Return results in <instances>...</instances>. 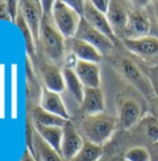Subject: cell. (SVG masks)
Wrapping results in <instances>:
<instances>
[{
	"label": "cell",
	"mask_w": 158,
	"mask_h": 161,
	"mask_svg": "<svg viewBox=\"0 0 158 161\" xmlns=\"http://www.w3.org/2000/svg\"><path fill=\"white\" fill-rule=\"evenodd\" d=\"M106 61L118 75L127 80L138 93L147 101H155L157 94L152 86V82L145 73L142 67L129 56L122 53L113 52L110 56L105 57Z\"/></svg>",
	"instance_id": "obj_1"
},
{
	"label": "cell",
	"mask_w": 158,
	"mask_h": 161,
	"mask_svg": "<svg viewBox=\"0 0 158 161\" xmlns=\"http://www.w3.org/2000/svg\"><path fill=\"white\" fill-rule=\"evenodd\" d=\"M40 52L43 53L53 63L63 67L66 56V39L57 29L52 15L43 14L41 30H40L39 45Z\"/></svg>",
	"instance_id": "obj_2"
},
{
	"label": "cell",
	"mask_w": 158,
	"mask_h": 161,
	"mask_svg": "<svg viewBox=\"0 0 158 161\" xmlns=\"http://www.w3.org/2000/svg\"><path fill=\"white\" fill-rule=\"evenodd\" d=\"M118 128L115 117L101 113L94 115H83L79 124V133L84 140L90 141L95 145L104 146L110 140Z\"/></svg>",
	"instance_id": "obj_3"
},
{
	"label": "cell",
	"mask_w": 158,
	"mask_h": 161,
	"mask_svg": "<svg viewBox=\"0 0 158 161\" xmlns=\"http://www.w3.org/2000/svg\"><path fill=\"white\" fill-rule=\"evenodd\" d=\"M118 126L121 130H131L142 120L143 105L132 88H126L116 97Z\"/></svg>",
	"instance_id": "obj_4"
},
{
	"label": "cell",
	"mask_w": 158,
	"mask_h": 161,
	"mask_svg": "<svg viewBox=\"0 0 158 161\" xmlns=\"http://www.w3.org/2000/svg\"><path fill=\"white\" fill-rule=\"evenodd\" d=\"M39 56L35 61H31L34 67L37 68L40 77L42 80V84L45 88L61 93L66 89L64 84V77L62 72V67L53 63L51 60H48L43 53L39 52Z\"/></svg>",
	"instance_id": "obj_5"
},
{
	"label": "cell",
	"mask_w": 158,
	"mask_h": 161,
	"mask_svg": "<svg viewBox=\"0 0 158 161\" xmlns=\"http://www.w3.org/2000/svg\"><path fill=\"white\" fill-rule=\"evenodd\" d=\"M52 18L59 32L66 40L76 36L79 21L82 18L69 5H67L64 0H55Z\"/></svg>",
	"instance_id": "obj_6"
},
{
	"label": "cell",
	"mask_w": 158,
	"mask_h": 161,
	"mask_svg": "<svg viewBox=\"0 0 158 161\" xmlns=\"http://www.w3.org/2000/svg\"><path fill=\"white\" fill-rule=\"evenodd\" d=\"M74 37L85 41V42L90 43L92 46H94L104 56V58L110 56L116 48V45L113 41L109 37H106L105 35H103L95 27H93L84 18H82L79 21L78 29H77Z\"/></svg>",
	"instance_id": "obj_7"
},
{
	"label": "cell",
	"mask_w": 158,
	"mask_h": 161,
	"mask_svg": "<svg viewBox=\"0 0 158 161\" xmlns=\"http://www.w3.org/2000/svg\"><path fill=\"white\" fill-rule=\"evenodd\" d=\"M150 32H151V20L147 13L143 10V8L132 5V8L129 9V21L121 40L142 39L150 36Z\"/></svg>",
	"instance_id": "obj_8"
},
{
	"label": "cell",
	"mask_w": 158,
	"mask_h": 161,
	"mask_svg": "<svg viewBox=\"0 0 158 161\" xmlns=\"http://www.w3.org/2000/svg\"><path fill=\"white\" fill-rule=\"evenodd\" d=\"M122 46L131 53L141 57L146 62L158 63V37L157 36H146L136 40H121Z\"/></svg>",
	"instance_id": "obj_9"
},
{
	"label": "cell",
	"mask_w": 158,
	"mask_h": 161,
	"mask_svg": "<svg viewBox=\"0 0 158 161\" xmlns=\"http://www.w3.org/2000/svg\"><path fill=\"white\" fill-rule=\"evenodd\" d=\"M84 138L79 133L77 126L69 120L63 126V136L61 141V156L64 161H71L83 147Z\"/></svg>",
	"instance_id": "obj_10"
},
{
	"label": "cell",
	"mask_w": 158,
	"mask_h": 161,
	"mask_svg": "<svg viewBox=\"0 0 158 161\" xmlns=\"http://www.w3.org/2000/svg\"><path fill=\"white\" fill-rule=\"evenodd\" d=\"M20 4V11L26 21L27 26L30 27L32 36L35 39L36 46L39 45L40 41V30H41V22L43 18L41 1L36 0H21Z\"/></svg>",
	"instance_id": "obj_11"
},
{
	"label": "cell",
	"mask_w": 158,
	"mask_h": 161,
	"mask_svg": "<svg viewBox=\"0 0 158 161\" xmlns=\"http://www.w3.org/2000/svg\"><path fill=\"white\" fill-rule=\"evenodd\" d=\"M83 18L88 21L93 27H95L98 31H100L103 35L109 37L116 46H118L121 43V41L118 39V36L114 34L106 15L101 14L100 11H98L94 8L92 0H87L85 1V9H84V16Z\"/></svg>",
	"instance_id": "obj_12"
},
{
	"label": "cell",
	"mask_w": 158,
	"mask_h": 161,
	"mask_svg": "<svg viewBox=\"0 0 158 161\" xmlns=\"http://www.w3.org/2000/svg\"><path fill=\"white\" fill-rule=\"evenodd\" d=\"M66 53H71L77 57L79 61H88L100 63L104 61V56L90 43L77 37H71L66 40Z\"/></svg>",
	"instance_id": "obj_13"
},
{
	"label": "cell",
	"mask_w": 158,
	"mask_h": 161,
	"mask_svg": "<svg viewBox=\"0 0 158 161\" xmlns=\"http://www.w3.org/2000/svg\"><path fill=\"white\" fill-rule=\"evenodd\" d=\"M125 4L126 3H124V1L111 0L109 11L106 14V18L110 22V26H111L114 34L118 36V40H121L124 31L127 26V21H129V6Z\"/></svg>",
	"instance_id": "obj_14"
},
{
	"label": "cell",
	"mask_w": 158,
	"mask_h": 161,
	"mask_svg": "<svg viewBox=\"0 0 158 161\" xmlns=\"http://www.w3.org/2000/svg\"><path fill=\"white\" fill-rule=\"evenodd\" d=\"M80 112L85 115L105 113V99L101 88L84 87V96L80 103Z\"/></svg>",
	"instance_id": "obj_15"
},
{
	"label": "cell",
	"mask_w": 158,
	"mask_h": 161,
	"mask_svg": "<svg viewBox=\"0 0 158 161\" xmlns=\"http://www.w3.org/2000/svg\"><path fill=\"white\" fill-rule=\"evenodd\" d=\"M74 71L84 87L89 88H100L101 76H100V64L88 61L77 62Z\"/></svg>",
	"instance_id": "obj_16"
},
{
	"label": "cell",
	"mask_w": 158,
	"mask_h": 161,
	"mask_svg": "<svg viewBox=\"0 0 158 161\" xmlns=\"http://www.w3.org/2000/svg\"><path fill=\"white\" fill-rule=\"evenodd\" d=\"M40 107L45 109L48 113H52L55 115H58L61 118H64L67 120H71V115L67 110V107L62 99L61 94L57 92L50 91L43 87L41 99H40Z\"/></svg>",
	"instance_id": "obj_17"
},
{
	"label": "cell",
	"mask_w": 158,
	"mask_h": 161,
	"mask_svg": "<svg viewBox=\"0 0 158 161\" xmlns=\"http://www.w3.org/2000/svg\"><path fill=\"white\" fill-rule=\"evenodd\" d=\"M27 149L37 161H64L58 151H56L50 144H47L40 136L35 128L32 133V146Z\"/></svg>",
	"instance_id": "obj_18"
},
{
	"label": "cell",
	"mask_w": 158,
	"mask_h": 161,
	"mask_svg": "<svg viewBox=\"0 0 158 161\" xmlns=\"http://www.w3.org/2000/svg\"><path fill=\"white\" fill-rule=\"evenodd\" d=\"M30 118L34 124L43 125V126H59L63 128L69 120L61 118L58 115H55L52 113L46 112L42 109L39 104H31L30 105Z\"/></svg>",
	"instance_id": "obj_19"
},
{
	"label": "cell",
	"mask_w": 158,
	"mask_h": 161,
	"mask_svg": "<svg viewBox=\"0 0 158 161\" xmlns=\"http://www.w3.org/2000/svg\"><path fill=\"white\" fill-rule=\"evenodd\" d=\"M62 72H63V77H64L66 89L80 104L83 101V96H84V86L82 84L80 80L78 78L76 71L69 67H62Z\"/></svg>",
	"instance_id": "obj_20"
},
{
	"label": "cell",
	"mask_w": 158,
	"mask_h": 161,
	"mask_svg": "<svg viewBox=\"0 0 158 161\" xmlns=\"http://www.w3.org/2000/svg\"><path fill=\"white\" fill-rule=\"evenodd\" d=\"M135 130L151 144L158 142V119L155 115H146L135 126Z\"/></svg>",
	"instance_id": "obj_21"
},
{
	"label": "cell",
	"mask_w": 158,
	"mask_h": 161,
	"mask_svg": "<svg viewBox=\"0 0 158 161\" xmlns=\"http://www.w3.org/2000/svg\"><path fill=\"white\" fill-rule=\"evenodd\" d=\"M34 124V123H32ZM35 130L39 133V135L50 144L56 151H61V141L63 136V128L59 126H43V125H37L34 124Z\"/></svg>",
	"instance_id": "obj_22"
},
{
	"label": "cell",
	"mask_w": 158,
	"mask_h": 161,
	"mask_svg": "<svg viewBox=\"0 0 158 161\" xmlns=\"http://www.w3.org/2000/svg\"><path fill=\"white\" fill-rule=\"evenodd\" d=\"M26 82H27V93H30V101L35 102L41 99L43 86L40 84L37 75L35 73V67L30 57L26 58Z\"/></svg>",
	"instance_id": "obj_23"
},
{
	"label": "cell",
	"mask_w": 158,
	"mask_h": 161,
	"mask_svg": "<svg viewBox=\"0 0 158 161\" xmlns=\"http://www.w3.org/2000/svg\"><path fill=\"white\" fill-rule=\"evenodd\" d=\"M15 25L18 26V29H19L20 31L22 32V35H24L25 43H26V51H27V55H29L30 60L35 61L36 57H37V51H36L37 46H36L35 39H34V36H32V32H31L30 27L27 26V24H26V21L24 19L21 11H19V15H18V18H16Z\"/></svg>",
	"instance_id": "obj_24"
},
{
	"label": "cell",
	"mask_w": 158,
	"mask_h": 161,
	"mask_svg": "<svg viewBox=\"0 0 158 161\" xmlns=\"http://www.w3.org/2000/svg\"><path fill=\"white\" fill-rule=\"evenodd\" d=\"M103 156H104V146H99L85 140L80 151L71 161H100Z\"/></svg>",
	"instance_id": "obj_25"
},
{
	"label": "cell",
	"mask_w": 158,
	"mask_h": 161,
	"mask_svg": "<svg viewBox=\"0 0 158 161\" xmlns=\"http://www.w3.org/2000/svg\"><path fill=\"white\" fill-rule=\"evenodd\" d=\"M124 158L126 161H152L151 153L147 146H132L124 154Z\"/></svg>",
	"instance_id": "obj_26"
},
{
	"label": "cell",
	"mask_w": 158,
	"mask_h": 161,
	"mask_svg": "<svg viewBox=\"0 0 158 161\" xmlns=\"http://www.w3.org/2000/svg\"><path fill=\"white\" fill-rule=\"evenodd\" d=\"M142 69L145 71V73L148 76V78L152 82V86L155 88V92L158 97V66L153 67H147V66H141Z\"/></svg>",
	"instance_id": "obj_27"
},
{
	"label": "cell",
	"mask_w": 158,
	"mask_h": 161,
	"mask_svg": "<svg viewBox=\"0 0 158 161\" xmlns=\"http://www.w3.org/2000/svg\"><path fill=\"white\" fill-rule=\"evenodd\" d=\"M6 5H8V11H9V15H10V18H11V21L15 24L16 18H18L19 11H20L19 1H16V0H8V1H6Z\"/></svg>",
	"instance_id": "obj_28"
},
{
	"label": "cell",
	"mask_w": 158,
	"mask_h": 161,
	"mask_svg": "<svg viewBox=\"0 0 158 161\" xmlns=\"http://www.w3.org/2000/svg\"><path fill=\"white\" fill-rule=\"evenodd\" d=\"M67 5H69L80 18L84 16V9H85V1L83 0H64Z\"/></svg>",
	"instance_id": "obj_29"
},
{
	"label": "cell",
	"mask_w": 158,
	"mask_h": 161,
	"mask_svg": "<svg viewBox=\"0 0 158 161\" xmlns=\"http://www.w3.org/2000/svg\"><path fill=\"white\" fill-rule=\"evenodd\" d=\"M92 3H93V5H94V8L100 11L101 14H108V11H109V6H110V1L109 0H92Z\"/></svg>",
	"instance_id": "obj_30"
},
{
	"label": "cell",
	"mask_w": 158,
	"mask_h": 161,
	"mask_svg": "<svg viewBox=\"0 0 158 161\" xmlns=\"http://www.w3.org/2000/svg\"><path fill=\"white\" fill-rule=\"evenodd\" d=\"M0 21H9V22H13L10 15H9V11H8L6 1H4V0H0Z\"/></svg>",
	"instance_id": "obj_31"
},
{
	"label": "cell",
	"mask_w": 158,
	"mask_h": 161,
	"mask_svg": "<svg viewBox=\"0 0 158 161\" xmlns=\"http://www.w3.org/2000/svg\"><path fill=\"white\" fill-rule=\"evenodd\" d=\"M148 150H150V153H151L152 161H158V142L151 144V145L148 146Z\"/></svg>",
	"instance_id": "obj_32"
},
{
	"label": "cell",
	"mask_w": 158,
	"mask_h": 161,
	"mask_svg": "<svg viewBox=\"0 0 158 161\" xmlns=\"http://www.w3.org/2000/svg\"><path fill=\"white\" fill-rule=\"evenodd\" d=\"M100 161H126L124 155H109V156H103Z\"/></svg>",
	"instance_id": "obj_33"
},
{
	"label": "cell",
	"mask_w": 158,
	"mask_h": 161,
	"mask_svg": "<svg viewBox=\"0 0 158 161\" xmlns=\"http://www.w3.org/2000/svg\"><path fill=\"white\" fill-rule=\"evenodd\" d=\"M20 161H36V159H35V156L31 154V151L26 147V150H25V153H24V155H22V158H21Z\"/></svg>",
	"instance_id": "obj_34"
},
{
	"label": "cell",
	"mask_w": 158,
	"mask_h": 161,
	"mask_svg": "<svg viewBox=\"0 0 158 161\" xmlns=\"http://www.w3.org/2000/svg\"><path fill=\"white\" fill-rule=\"evenodd\" d=\"M152 9H153V14H155V18L158 24V1H152Z\"/></svg>",
	"instance_id": "obj_35"
},
{
	"label": "cell",
	"mask_w": 158,
	"mask_h": 161,
	"mask_svg": "<svg viewBox=\"0 0 158 161\" xmlns=\"http://www.w3.org/2000/svg\"><path fill=\"white\" fill-rule=\"evenodd\" d=\"M36 161H37V160H36Z\"/></svg>",
	"instance_id": "obj_36"
}]
</instances>
